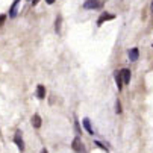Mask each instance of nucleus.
I'll return each instance as SVG.
<instances>
[{
    "label": "nucleus",
    "mask_w": 153,
    "mask_h": 153,
    "mask_svg": "<svg viewBox=\"0 0 153 153\" xmlns=\"http://www.w3.org/2000/svg\"><path fill=\"white\" fill-rule=\"evenodd\" d=\"M102 6L100 0H86L83 3V9H99Z\"/></svg>",
    "instance_id": "obj_1"
},
{
    "label": "nucleus",
    "mask_w": 153,
    "mask_h": 153,
    "mask_svg": "<svg viewBox=\"0 0 153 153\" xmlns=\"http://www.w3.org/2000/svg\"><path fill=\"white\" fill-rule=\"evenodd\" d=\"M73 150L76 152V153H86L85 152V149H83V144H82V141H80V138L79 137H76L74 140H73Z\"/></svg>",
    "instance_id": "obj_2"
},
{
    "label": "nucleus",
    "mask_w": 153,
    "mask_h": 153,
    "mask_svg": "<svg viewBox=\"0 0 153 153\" xmlns=\"http://www.w3.org/2000/svg\"><path fill=\"white\" fill-rule=\"evenodd\" d=\"M14 141H15V144L18 146V149H20L21 152L25 150V143H23V138H21V132H20V130H18V132H15Z\"/></svg>",
    "instance_id": "obj_3"
},
{
    "label": "nucleus",
    "mask_w": 153,
    "mask_h": 153,
    "mask_svg": "<svg viewBox=\"0 0 153 153\" xmlns=\"http://www.w3.org/2000/svg\"><path fill=\"white\" fill-rule=\"evenodd\" d=\"M18 5H20V0H14L12 6L9 8V17H11V18L17 17V14H18Z\"/></svg>",
    "instance_id": "obj_4"
},
{
    "label": "nucleus",
    "mask_w": 153,
    "mask_h": 153,
    "mask_svg": "<svg viewBox=\"0 0 153 153\" xmlns=\"http://www.w3.org/2000/svg\"><path fill=\"white\" fill-rule=\"evenodd\" d=\"M138 58H140V50H138V47H134V49L129 50V59L132 61V62L138 61Z\"/></svg>",
    "instance_id": "obj_5"
},
{
    "label": "nucleus",
    "mask_w": 153,
    "mask_h": 153,
    "mask_svg": "<svg viewBox=\"0 0 153 153\" xmlns=\"http://www.w3.org/2000/svg\"><path fill=\"white\" fill-rule=\"evenodd\" d=\"M114 77H115V82H117V86H118V90L123 88V76H121V71H115L114 73Z\"/></svg>",
    "instance_id": "obj_6"
},
{
    "label": "nucleus",
    "mask_w": 153,
    "mask_h": 153,
    "mask_svg": "<svg viewBox=\"0 0 153 153\" xmlns=\"http://www.w3.org/2000/svg\"><path fill=\"white\" fill-rule=\"evenodd\" d=\"M36 97H38L39 100H42V99L46 97V88H44L42 85H38V86H36Z\"/></svg>",
    "instance_id": "obj_7"
},
{
    "label": "nucleus",
    "mask_w": 153,
    "mask_h": 153,
    "mask_svg": "<svg viewBox=\"0 0 153 153\" xmlns=\"http://www.w3.org/2000/svg\"><path fill=\"white\" fill-rule=\"evenodd\" d=\"M121 76H123V82H124V85H127V83L130 82V70L123 68V70H121Z\"/></svg>",
    "instance_id": "obj_8"
},
{
    "label": "nucleus",
    "mask_w": 153,
    "mask_h": 153,
    "mask_svg": "<svg viewBox=\"0 0 153 153\" xmlns=\"http://www.w3.org/2000/svg\"><path fill=\"white\" fill-rule=\"evenodd\" d=\"M106 20H114V15H112V14H106V12H105V14H102V15H100V18L97 20V25L100 26V25L103 23V21H106Z\"/></svg>",
    "instance_id": "obj_9"
},
{
    "label": "nucleus",
    "mask_w": 153,
    "mask_h": 153,
    "mask_svg": "<svg viewBox=\"0 0 153 153\" xmlns=\"http://www.w3.org/2000/svg\"><path fill=\"white\" fill-rule=\"evenodd\" d=\"M83 127L86 129V132H88V134L94 135V130L91 129V121H90V118H83Z\"/></svg>",
    "instance_id": "obj_10"
},
{
    "label": "nucleus",
    "mask_w": 153,
    "mask_h": 153,
    "mask_svg": "<svg viewBox=\"0 0 153 153\" xmlns=\"http://www.w3.org/2000/svg\"><path fill=\"white\" fill-rule=\"evenodd\" d=\"M32 126H33L35 129L41 127V117H39L38 114H35V115L32 117Z\"/></svg>",
    "instance_id": "obj_11"
},
{
    "label": "nucleus",
    "mask_w": 153,
    "mask_h": 153,
    "mask_svg": "<svg viewBox=\"0 0 153 153\" xmlns=\"http://www.w3.org/2000/svg\"><path fill=\"white\" fill-rule=\"evenodd\" d=\"M61 21H62V18L58 17V18H56V26H55V29H56L58 33H61Z\"/></svg>",
    "instance_id": "obj_12"
},
{
    "label": "nucleus",
    "mask_w": 153,
    "mask_h": 153,
    "mask_svg": "<svg viewBox=\"0 0 153 153\" xmlns=\"http://www.w3.org/2000/svg\"><path fill=\"white\" fill-rule=\"evenodd\" d=\"M115 111H117V114H120L121 112V103L117 100V109H115Z\"/></svg>",
    "instance_id": "obj_13"
},
{
    "label": "nucleus",
    "mask_w": 153,
    "mask_h": 153,
    "mask_svg": "<svg viewBox=\"0 0 153 153\" xmlns=\"http://www.w3.org/2000/svg\"><path fill=\"white\" fill-rule=\"evenodd\" d=\"M5 21H6V15H0V26H2Z\"/></svg>",
    "instance_id": "obj_14"
},
{
    "label": "nucleus",
    "mask_w": 153,
    "mask_h": 153,
    "mask_svg": "<svg viewBox=\"0 0 153 153\" xmlns=\"http://www.w3.org/2000/svg\"><path fill=\"white\" fill-rule=\"evenodd\" d=\"M46 2H47L49 5H53V3H55V0H46Z\"/></svg>",
    "instance_id": "obj_15"
},
{
    "label": "nucleus",
    "mask_w": 153,
    "mask_h": 153,
    "mask_svg": "<svg viewBox=\"0 0 153 153\" xmlns=\"http://www.w3.org/2000/svg\"><path fill=\"white\" fill-rule=\"evenodd\" d=\"M38 2H39V0H32V3H33V5H36Z\"/></svg>",
    "instance_id": "obj_16"
},
{
    "label": "nucleus",
    "mask_w": 153,
    "mask_h": 153,
    "mask_svg": "<svg viewBox=\"0 0 153 153\" xmlns=\"http://www.w3.org/2000/svg\"><path fill=\"white\" fill-rule=\"evenodd\" d=\"M150 9H152V12H153V0H152V5H150Z\"/></svg>",
    "instance_id": "obj_17"
},
{
    "label": "nucleus",
    "mask_w": 153,
    "mask_h": 153,
    "mask_svg": "<svg viewBox=\"0 0 153 153\" xmlns=\"http://www.w3.org/2000/svg\"><path fill=\"white\" fill-rule=\"evenodd\" d=\"M41 153H47V150H46V149H42V150H41Z\"/></svg>",
    "instance_id": "obj_18"
},
{
    "label": "nucleus",
    "mask_w": 153,
    "mask_h": 153,
    "mask_svg": "<svg viewBox=\"0 0 153 153\" xmlns=\"http://www.w3.org/2000/svg\"><path fill=\"white\" fill-rule=\"evenodd\" d=\"M30 2H32V0H30Z\"/></svg>",
    "instance_id": "obj_19"
}]
</instances>
